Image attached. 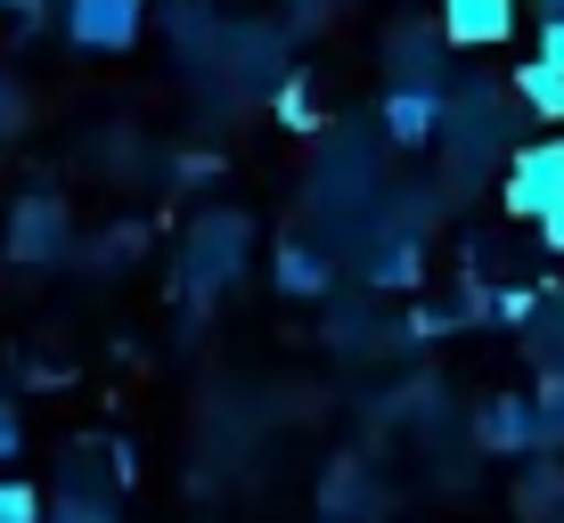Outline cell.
<instances>
[{
    "label": "cell",
    "instance_id": "10",
    "mask_svg": "<svg viewBox=\"0 0 564 523\" xmlns=\"http://www.w3.org/2000/svg\"><path fill=\"white\" fill-rule=\"evenodd\" d=\"M0 523H42V491L17 475H0Z\"/></svg>",
    "mask_w": 564,
    "mask_h": 523
},
{
    "label": "cell",
    "instance_id": "18",
    "mask_svg": "<svg viewBox=\"0 0 564 523\" xmlns=\"http://www.w3.org/2000/svg\"><path fill=\"white\" fill-rule=\"evenodd\" d=\"M532 9H540V25H556V17H564V0H532Z\"/></svg>",
    "mask_w": 564,
    "mask_h": 523
},
{
    "label": "cell",
    "instance_id": "2",
    "mask_svg": "<svg viewBox=\"0 0 564 523\" xmlns=\"http://www.w3.org/2000/svg\"><path fill=\"white\" fill-rule=\"evenodd\" d=\"M57 17H66V42L74 50H131L148 33V0H57Z\"/></svg>",
    "mask_w": 564,
    "mask_h": 523
},
{
    "label": "cell",
    "instance_id": "14",
    "mask_svg": "<svg viewBox=\"0 0 564 523\" xmlns=\"http://www.w3.org/2000/svg\"><path fill=\"white\" fill-rule=\"evenodd\" d=\"M17 123H25V90L0 74V131H17Z\"/></svg>",
    "mask_w": 564,
    "mask_h": 523
},
{
    "label": "cell",
    "instance_id": "5",
    "mask_svg": "<svg viewBox=\"0 0 564 523\" xmlns=\"http://www.w3.org/2000/svg\"><path fill=\"white\" fill-rule=\"evenodd\" d=\"M57 246H66V205H57V197H25L17 221H9V254L17 262H50Z\"/></svg>",
    "mask_w": 564,
    "mask_h": 523
},
{
    "label": "cell",
    "instance_id": "11",
    "mask_svg": "<svg viewBox=\"0 0 564 523\" xmlns=\"http://www.w3.org/2000/svg\"><path fill=\"white\" fill-rule=\"evenodd\" d=\"M42 523H115L107 499H83V491H66L57 508H42Z\"/></svg>",
    "mask_w": 564,
    "mask_h": 523
},
{
    "label": "cell",
    "instance_id": "3",
    "mask_svg": "<svg viewBox=\"0 0 564 523\" xmlns=\"http://www.w3.org/2000/svg\"><path fill=\"white\" fill-rule=\"evenodd\" d=\"M523 25V0H442V42L451 50H508Z\"/></svg>",
    "mask_w": 564,
    "mask_h": 523
},
{
    "label": "cell",
    "instance_id": "4",
    "mask_svg": "<svg viewBox=\"0 0 564 523\" xmlns=\"http://www.w3.org/2000/svg\"><path fill=\"white\" fill-rule=\"evenodd\" d=\"M475 425H482V442H491L499 458H540V410H532V393H499Z\"/></svg>",
    "mask_w": 564,
    "mask_h": 523
},
{
    "label": "cell",
    "instance_id": "19",
    "mask_svg": "<svg viewBox=\"0 0 564 523\" xmlns=\"http://www.w3.org/2000/svg\"><path fill=\"white\" fill-rule=\"evenodd\" d=\"M0 9H9V0H0Z\"/></svg>",
    "mask_w": 564,
    "mask_h": 523
},
{
    "label": "cell",
    "instance_id": "1",
    "mask_svg": "<svg viewBox=\"0 0 564 523\" xmlns=\"http://www.w3.org/2000/svg\"><path fill=\"white\" fill-rule=\"evenodd\" d=\"M508 213L516 221H540V213H556L564 205V140H532V148H516L508 156Z\"/></svg>",
    "mask_w": 564,
    "mask_h": 523
},
{
    "label": "cell",
    "instance_id": "6",
    "mask_svg": "<svg viewBox=\"0 0 564 523\" xmlns=\"http://www.w3.org/2000/svg\"><path fill=\"white\" fill-rule=\"evenodd\" d=\"M384 131H393L401 148L434 140V131H442V99H434V90H417V83H401L393 99H384Z\"/></svg>",
    "mask_w": 564,
    "mask_h": 523
},
{
    "label": "cell",
    "instance_id": "16",
    "mask_svg": "<svg viewBox=\"0 0 564 523\" xmlns=\"http://www.w3.org/2000/svg\"><path fill=\"white\" fill-rule=\"evenodd\" d=\"M540 57H549V66H564V17H556V25H540Z\"/></svg>",
    "mask_w": 564,
    "mask_h": 523
},
{
    "label": "cell",
    "instance_id": "7",
    "mask_svg": "<svg viewBox=\"0 0 564 523\" xmlns=\"http://www.w3.org/2000/svg\"><path fill=\"white\" fill-rule=\"evenodd\" d=\"M516 99L540 115V123H564V66L549 57H532V66H516Z\"/></svg>",
    "mask_w": 564,
    "mask_h": 523
},
{
    "label": "cell",
    "instance_id": "13",
    "mask_svg": "<svg viewBox=\"0 0 564 523\" xmlns=\"http://www.w3.org/2000/svg\"><path fill=\"white\" fill-rule=\"evenodd\" d=\"M17 450H25V425H17V410H9V401H0V467H9Z\"/></svg>",
    "mask_w": 564,
    "mask_h": 523
},
{
    "label": "cell",
    "instance_id": "9",
    "mask_svg": "<svg viewBox=\"0 0 564 523\" xmlns=\"http://www.w3.org/2000/svg\"><path fill=\"white\" fill-rule=\"evenodd\" d=\"M532 410H540V450H556V442H564V377L540 384V393H532Z\"/></svg>",
    "mask_w": 564,
    "mask_h": 523
},
{
    "label": "cell",
    "instance_id": "12",
    "mask_svg": "<svg viewBox=\"0 0 564 523\" xmlns=\"http://www.w3.org/2000/svg\"><path fill=\"white\" fill-rule=\"evenodd\" d=\"M377 279L384 286H417V254H410V246H393V254L377 262Z\"/></svg>",
    "mask_w": 564,
    "mask_h": 523
},
{
    "label": "cell",
    "instance_id": "15",
    "mask_svg": "<svg viewBox=\"0 0 564 523\" xmlns=\"http://www.w3.org/2000/svg\"><path fill=\"white\" fill-rule=\"evenodd\" d=\"M532 229H540V246H549V254H564V205H556V213H540Z\"/></svg>",
    "mask_w": 564,
    "mask_h": 523
},
{
    "label": "cell",
    "instance_id": "17",
    "mask_svg": "<svg viewBox=\"0 0 564 523\" xmlns=\"http://www.w3.org/2000/svg\"><path fill=\"white\" fill-rule=\"evenodd\" d=\"M9 17H17V25H25V33H33V25H42V17H50V0H9Z\"/></svg>",
    "mask_w": 564,
    "mask_h": 523
},
{
    "label": "cell",
    "instance_id": "8",
    "mask_svg": "<svg viewBox=\"0 0 564 523\" xmlns=\"http://www.w3.org/2000/svg\"><path fill=\"white\" fill-rule=\"evenodd\" d=\"M279 295H327V262H319V246H303V238H286L279 246Z\"/></svg>",
    "mask_w": 564,
    "mask_h": 523
}]
</instances>
